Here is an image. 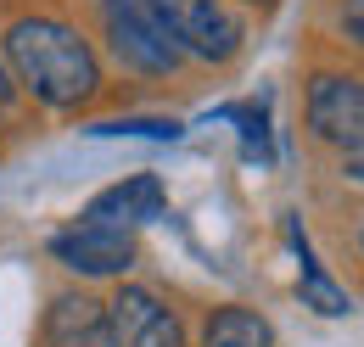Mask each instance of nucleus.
I'll return each mask as SVG.
<instances>
[{
	"mask_svg": "<svg viewBox=\"0 0 364 347\" xmlns=\"http://www.w3.org/2000/svg\"><path fill=\"white\" fill-rule=\"evenodd\" d=\"M6 68L11 85H23L34 101H46L56 112L85 107L101 90V62L90 40H79V28L56 23V17H23L6 34Z\"/></svg>",
	"mask_w": 364,
	"mask_h": 347,
	"instance_id": "obj_1",
	"label": "nucleus"
},
{
	"mask_svg": "<svg viewBox=\"0 0 364 347\" xmlns=\"http://www.w3.org/2000/svg\"><path fill=\"white\" fill-rule=\"evenodd\" d=\"M101 11H107V40L118 50V62H129L140 73H174L185 62L168 0H101Z\"/></svg>",
	"mask_w": 364,
	"mask_h": 347,
	"instance_id": "obj_2",
	"label": "nucleus"
},
{
	"mask_svg": "<svg viewBox=\"0 0 364 347\" xmlns=\"http://www.w3.org/2000/svg\"><path fill=\"white\" fill-rule=\"evenodd\" d=\"M50 258L62 263L68 274H85V280H112V274H129L135 269V235L129 230H112V224H68L50 235Z\"/></svg>",
	"mask_w": 364,
	"mask_h": 347,
	"instance_id": "obj_3",
	"label": "nucleus"
},
{
	"mask_svg": "<svg viewBox=\"0 0 364 347\" xmlns=\"http://www.w3.org/2000/svg\"><path fill=\"white\" fill-rule=\"evenodd\" d=\"M309 129L336 146L342 157L364 151V79L353 73H314L309 79Z\"/></svg>",
	"mask_w": 364,
	"mask_h": 347,
	"instance_id": "obj_4",
	"label": "nucleus"
},
{
	"mask_svg": "<svg viewBox=\"0 0 364 347\" xmlns=\"http://www.w3.org/2000/svg\"><path fill=\"white\" fill-rule=\"evenodd\" d=\"M107 325H112V347H185L180 314L146 286H124L107 303Z\"/></svg>",
	"mask_w": 364,
	"mask_h": 347,
	"instance_id": "obj_5",
	"label": "nucleus"
},
{
	"mask_svg": "<svg viewBox=\"0 0 364 347\" xmlns=\"http://www.w3.org/2000/svg\"><path fill=\"white\" fill-rule=\"evenodd\" d=\"M174 11V28H180L185 56H202V62H230L241 50V23L230 17L219 0H168Z\"/></svg>",
	"mask_w": 364,
	"mask_h": 347,
	"instance_id": "obj_6",
	"label": "nucleus"
},
{
	"mask_svg": "<svg viewBox=\"0 0 364 347\" xmlns=\"http://www.w3.org/2000/svg\"><path fill=\"white\" fill-rule=\"evenodd\" d=\"M163 213H168V196H163V179H157V174H135V179H124V185H107L90 208H85L90 224H112V230L157 224Z\"/></svg>",
	"mask_w": 364,
	"mask_h": 347,
	"instance_id": "obj_7",
	"label": "nucleus"
},
{
	"mask_svg": "<svg viewBox=\"0 0 364 347\" xmlns=\"http://www.w3.org/2000/svg\"><path fill=\"white\" fill-rule=\"evenodd\" d=\"M46 347H112L107 303H95L90 292H62V297H50Z\"/></svg>",
	"mask_w": 364,
	"mask_h": 347,
	"instance_id": "obj_8",
	"label": "nucleus"
},
{
	"mask_svg": "<svg viewBox=\"0 0 364 347\" xmlns=\"http://www.w3.org/2000/svg\"><path fill=\"white\" fill-rule=\"evenodd\" d=\"M196 347H280V342H274V325L258 308L230 303V308H213V314H208Z\"/></svg>",
	"mask_w": 364,
	"mask_h": 347,
	"instance_id": "obj_9",
	"label": "nucleus"
},
{
	"mask_svg": "<svg viewBox=\"0 0 364 347\" xmlns=\"http://www.w3.org/2000/svg\"><path fill=\"white\" fill-rule=\"evenodd\" d=\"M291 241H297V258H303V280H297V292H303V308H314V314H325V319H342V314H353V303H348V292L325 274L314 263V252H309V241L291 230Z\"/></svg>",
	"mask_w": 364,
	"mask_h": 347,
	"instance_id": "obj_10",
	"label": "nucleus"
},
{
	"mask_svg": "<svg viewBox=\"0 0 364 347\" xmlns=\"http://www.w3.org/2000/svg\"><path fill=\"white\" fill-rule=\"evenodd\" d=\"M213 118L241 124V146H247L252 163H274V140H269V118H264V107H219Z\"/></svg>",
	"mask_w": 364,
	"mask_h": 347,
	"instance_id": "obj_11",
	"label": "nucleus"
},
{
	"mask_svg": "<svg viewBox=\"0 0 364 347\" xmlns=\"http://www.w3.org/2000/svg\"><path fill=\"white\" fill-rule=\"evenodd\" d=\"M90 134H135V140H180V124L174 118H107V124H90Z\"/></svg>",
	"mask_w": 364,
	"mask_h": 347,
	"instance_id": "obj_12",
	"label": "nucleus"
},
{
	"mask_svg": "<svg viewBox=\"0 0 364 347\" xmlns=\"http://www.w3.org/2000/svg\"><path fill=\"white\" fill-rule=\"evenodd\" d=\"M342 28H348L353 45H364V0H348V6H342Z\"/></svg>",
	"mask_w": 364,
	"mask_h": 347,
	"instance_id": "obj_13",
	"label": "nucleus"
},
{
	"mask_svg": "<svg viewBox=\"0 0 364 347\" xmlns=\"http://www.w3.org/2000/svg\"><path fill=\"white\" fill-rule=\"evenodd\" d=\"M342 179L364 185V151H348V157H342Z\"/></svg>",
	"mask_w": 364,
	"mask_h": 347,
	"instance_id": "obj_14",
	"label": "nucleus"
},
{
	"mask_svg": "<svg viewBox=\"0 0 364 347\" xmlns=\"http://www.w3.org/2000/svg\"><path fill=\"white\" fill-rule=\"evenodd\" d=\"M11 101H17V85H11V68L0 62V107H11Z\"/></svg>",
	"mask_w": 364,
	"mask_h": 347,
	"instance_id": "obj_15",
	"label": "nucleus"
},
{
	"mask_svg": "<svg viewBox=\"0 0 364 347\" xmlns=\"http://www.w3.org/2000/svg\"><path fill=\"white\" fill-rule=\"evenodd\" d=\"M359 241H364V230H359Z\"/></svg>",
	"mask_w": 364,
	"mask_h": 347,
	"instance_id": "obj_16",
	"label": "nucleus"
}]
</instances>
